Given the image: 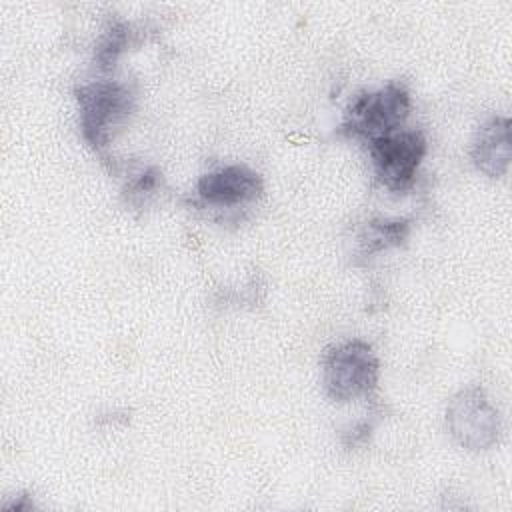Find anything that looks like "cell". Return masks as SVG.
<instances>
[{
	"label": "cell",
	"instance_id": "obj_5",
	"mask_svg": "<svg viewBox=\"0 0 512 512\" xmlns=\"http://www.w3.org/2000/svg\"><path fill=\"white\" fill-rule=\"evenodd\" d=\"M368 148L378 180L392 192H404L412 186L428 144L420 130L400 128L368 142Z\"/></svg>",
	"mask_w": 512,
	"mask_h": 512
},
{
	"label": "cell",
	"instance_id": "obj_3",
	"mask_svg": "<svg viewBox=\"0 0 512 512\" xmlns=\"http://www.w3.org/2000/svg\"><path fill=\"white\" fill-rule=\"evenodd\" d=\"M378 358L364 340L330 346L322 358V382L330 400L350 402L368 396L378 384Z\"/></svg>",
	"mask_w": 512,
	"mask_h": 512
},
{
	"label": "cell",
	"instance_id": "obj_1",
	"mask_svg": "<svg viewBox=\"0 0 512 512\" xmlns=\"http://www.w3.org/2000/svg\"><path fill=\"white\" fill-rule=\"evenodd\" d=\"M80 110V130L86 144L102 152L114 132L128 120L136 106V92L118 80H94L74 90Z\"/></svg>",
	"mask_w": 512,
	"mask_h": 512
},
{
	"label": "cell",
	"instance_id": "obj_2",
	"mask_svg": "<svg viewBox=\"0 0 512 512\" xmlns=\"http://www.w3.org/2000/svg\"><path fill=\"white\" fill-rule=\"evenodd\" d=\"M410 108L408 88L402 82H388L378 90L356 94L344 112L338 132L372 142L400 130Z\"/></svg>",
	"mask_w": 512,
	"mask_h": 512
},
{
	"label": "cell",
	"instance_id": "obj_7",
	"mask_svg": "<svg viewBox=\"0 0 512 512\" xmlns=\"http://www.w3.org/2000/svg\"><path fill=\"white\" fill-rule=\"evenodd\" d=\"M510 120L508 116L488 118L474 136L472 160L474 166L490 178H500L510 166Z\"/></svg>",
	"mask_w": 512,
	"mask_h": 512
},
{
	"label": "cell",
	"instance_id": "obj_8",
	"mask_svg": "<svg viewBox=\"0 0 512 512\" xmlns=\"http://www.w3.org/2000/svg\"><path fill=\"white\" fill-rule=\"evenodd\" d=\"M130 24L118 18L108 20V24L104 26L96 48H94V64L98 70H110L114 68L116 60L120 58V54L128 48L130 42Z\"/></svg>",
	"mask_w": 512,
	"mask_h": 512
},
{
	"label": "cell",
	"instance_id": "obj_10",
	"mask_svg": "<svg viewBox=\"0 0 512 512\" xmlns=\"http://www.w3.org/2000/svg\"><path fill=\"white\" fill-rule=\"evenodd\" d=\"M158 176H160V172H158L156 168H148V170L142 172L140 178L130 186V194H132V196H142V194H148V192L156 190L158 180H160Z\"/></svg>",
	"mask_w": 512,
	"mask_h": 512
},
{
	"label": "cell",
	"instance_id": "obj_4",
	"mask_svg": "<svg viewBox=\"0 0 512 512\" xmlns=\"http://www.w3.org/2000/svg\"><path fill=\"white\" fill-rule=\"evenodd\" d=\"M450 436L468 450H486L498 442L500 418L480 386H466L452 396L446 408Z\"/></svg>",
	"mask_w": 512,
	"mask_h": 512
},
{
	"label": "cell",
	"instance_id": "obj_6",
	"mask_svg": "<svg viewBox=\"0 0 512 512\" xmlns=\"http://www.w3.org/2000/svg\"><path fill=\"white\" fill-rule=\"evenodd\" d=\"M262 190V176L246 164H230L210 170L196 184L198 198L210 206H238L256 200Z\"/></svg>",
	"mask_w": 512,
	"mask_h": 512
},
{
	"label": "cell",
	"instance_id": "obj_9",
	"mask_svg": "<svg viewBox=\"0 0 512 512\" xmlns=\"http://www.w3.org/2000/svg\"><path fill=\"white\" fill-rule=\"evenodd\" d=\"M408 220H374L366 226V236L362 238V252L374 254L390 246H400L408 238Z\"/></svg>",
	"mask_w": 512,
	"mask_h": 512
}]
</instances>
